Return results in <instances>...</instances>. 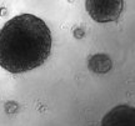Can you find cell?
<instances>
[{
    "instance_id": "7a4b0ae2",
    "label": "cell",
    "mask_w": 135,
    "mask_h": 126,
    "mask_svg": "<svg viewBox=\"0 0 135 126\" xmlns=\"http://www.w3.org/2000/svg\"><path fill=\"white\" fill-rule=\"evenodd\" d=\"M123 0H86L88 14L97 23H111L119 19L123 11Z\"/></svg>"
},
{
    "instance_id": "3957f363",
    "label": "cell",
    "mask_w": 135,
    "mask_h": 126,
    "mask_svg": "<svg viewBox=\"0 0 135 126\" xmlns=\"http://www.w3.org/2000/svg\"><path fill=\"white\" fill-rule=\"evenodd\" d=\"M101 126H135V110L129 105H119L103 117Z\"/></svg>"
},
{
    "instance_id": "6da1fadb",
    "label": "cell",
    "mask_w": 135,
    "mask_h": 126,
    "mask_svg": "<svg viewBox=\"0 0 135 126\" xmlns=\"http://www.w3.org/2000/svg\"><path fill=\"white\" fill-rule=\"evenodd\" d=\"M50 51V29L35 15H18L0 30V66L11 74L26 73L41 66Z\"/></svg>"
},
{
    "instance_id": "277c9868",
    "label": "cell",
    "mask_w": 135,
    "mask_h": 126,
    "mask_svg": "<svg viewBox=\"0 0 135 126\" xmlns=\"http://www.w3.org/2000/svg\"><path fill=\"white\" fill-rule=\"evenodd\" d=\"M113 66L110 58L105 55V54H97V55H93L91 58L89 59V63H88V68L91 70L93 73H98V74H105Z\"/></svg>"
},
{
    "instance_id": "5b68a950",
    "label": "cell",
    "mask_w": 135,
    "mask_h": 126,
    "mask_svg": "<svg viewBox=\"0 0 135 126\" xmlns=\"http://www.w3.org/2000/svg\"><path fill=\"white\" fill-rule=\"evenodd\" d=\"M78 31H79V33H78V34H76V33H75V36H79V38H81L83 35H84V33H83V30H80V29H79V30H78Z\"/></svg>"
}]
</instances>
